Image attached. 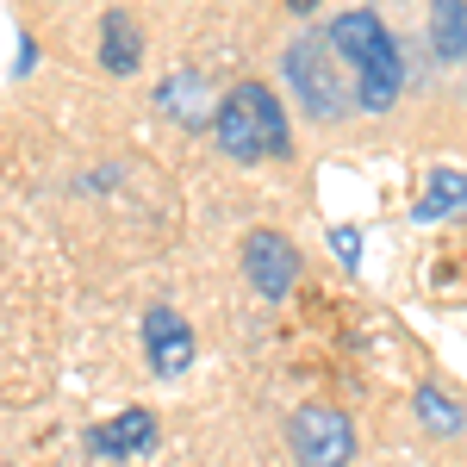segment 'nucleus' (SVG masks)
Wrapping results in <instances>:
<instances>
[{
    "mask_svg": "<svg viewBox=\"0 0 467 467\" xmlns=\"http://www.w3.org/2000/svg\"><path fill=\"white\" fill-rule=\"evenodd\" d=\"M330 50H337V63H349L356 75V107L368 112H387L399 100V88H405V57H399L393 32L380 26V13L374 6H349V13H337L330 26Z\"/></svg>",
    "mask_w": 467,
    "mask_h": 467,
    "instance_id": "f257e3e1",
    "label": "nucleus"
},
{
    "mask_svg": "<svg viewBox=\"0 0 467 467\" xmlns=\"http://www.w3.org/2000/svg\"><path fill=\"white\" fill-rule=\"evenodd\" d=\"M213 138L231 162H281L293 156V131H287V107L268 81H237L224 100H218V119H213Z\"/></svg>",
    "mask_w": 467,
    "mask_h": 467,
    "instance_id": "f03ea898",
    "label": "nucleus"
},
{
    "mask_svg": "<svg viewBox=\"0 0 467 467\" xmlns=\"http://www.w3.org/2000/svg\"><path fill=\"white\" fill-rule=\"evenodd\" d=\"M293 467H349L356 462V418L330 399H306L287 418Z\"/></svg>",
    "mask_w": 467,
    "mask_h": 467,
    "instance_id": "7ed1b4c3",
    "label": "nucleus"
},
{
    "mask_svg": "<svg viewBox=\"0 0 467 467\" xmlns=\"http://www.w3.org/2000/svg\"><path fill=\"white\" fill-rule=\"evenodd\" d=\"M281 69L287 81L299 88V100L312 119H343V112L356 107V94H343V63H337V50H330V37H293L287 57H281Z\"/></svg>",
    "mask_w": 467,
    "mask_h": 467,
    "instance_id": "20e7f679",
    "label": "nucleus"
},
{
    "mask_svg": "<svg viewBox=\"0 0 467 467\" xmlns=\"http://www.w3.org/2000/svg\"><path fill=\"white\" fill-rule=\"evenodd\" d=\"M237 262H244V281H250V293H262V299H287L293 287H299V250H293L287 231H250L244 237V250H237Z\"/></svg>",
    "mask_w": 467,
    "mask_h": 467,
    "instance_id": "39448f33",
    "label": "nucleus"
},
{
    "mask_svg": "<svg viewBox=\"0 0 467 467\" xmlns=\"http://www.w3.org/2000/svg\"><path fill=\"white\" fill-rule=\"evenodd\" d=\"M144 361L156 380H181L187 368H193V356H200V343H193V324L181 318L175 306H150L144 312Z\"/></svg>",
    "mask_w": 467,
    "mask_h": 467,
    "instance_id": "423d86ee",
    "label": "nucleus"
},
{
    "mask_svg": "<svg viewBox=\"0 0 467 467\" xmlns=\"http://www.w3.org/2000/svg\"><path fill=\"white\" fill-rule=\"evenodd\" d=\"M156 436H162L156 411H150V405H125L119 418L94 424L81 449H88L94 462H131V455H150V449H156Z\"/></svg>",
    "mask_w": 467,
    "mask_h": 467,
    "instance_id": "0eeeda50",
    "label": "nucleus"
},
{
    "mask_svg": "<svg viewBox=\"0 0 467 467\" xmlns=\"http://www.w3.org/2000/svg\"><path fill=\"white\" fill-rule=\"evenodd\" d=\"M156 107H162V112H175L181 125H193V131L218 119V107H213V88H206V75H193V69L169 75V81H162V94H156Z\"/></svg>",
    "mask_w": 467,
    "mask_h": 467,
    "instance_id": "6e6552de",
    "label": "nucleus"
},
{
    "mask_svg": "<svg viewBox=\"0 0 467 467\" xmlns=\"http://www.w3.org/2000/svg\"><path fill=\"white\" fill-rule=\"evenodd\" d=\"M138 63H144L138 19H131V13H107V19H100V69L107 75H138Z\"/></svg>",
    "mask_w": 467,
    "mask_h": 467,
    "instance_id": "1a4fd4ad",
    "label": "nucleus"
},
{
    "mask_svg": "<svg viewBox=\"0 0 467 467\" xmlns=\"http://www.w3.org/2000/svg\"><path fill=\"white\" fill-rule=\"evenodd\" d=\"M449 213H467V175L462 169H436L424 181V193L411 200V218L418 224H436V218H449Z\"/></svg>",
    "mask_w": 467,
    "mask_h": 467,
    "instance_id": "9d476101",
    "label": "nucleus"
},
{
    "mask_svg": "<svg viewBox=\"0 0 467 467\" xmlns=\"http://www.w3.org/2000/svg\"><path fill=\"white\" fill-rule=\"evenodd\" d=\"M431 50L436 63H467V0H431Z\"/></svg>",
    "mask_w": 467,
    "mask_h": 467,
    "instance_id": "9b49d317",
    "label": "nucleus"
},
{
    "mask_svg": "<svg viewBox=\"0 0 467 467\" xmlns=\"http://www.w3.org/2000/svg\"><path fill=\"white\" fill-rule=\"evenodd\" d=\"M411 411H418L424 436H462L467 431V405L449 399L442 387H418V393H411Z\"/></svg>",
    "mask_w": 467,
    "mask_h": 467,
    "instance_id": "f8f14e48",
    "label": "nucleus"
},
{
    "mask_svg": "<svg viewBox=\"0 0 467 467\" xmlns=\"http://www.w3.org/2000/svg\"><path fill=\"white\" fill-rule=\"evenodd\" d=\"M330 250L356 268V262H361V231H356V224H337V231H330Z\"/></svg>",
    "mask_w": 467,
    "mask_h": 467,
    "instance_id": "ddd939ff",
    "label": "nucleus"
},
{
    "mask_svg": "<svg viewBox=\"0 0 467 467\" xmlns=\"http://www.w3.org/2000/svg\"><path fill=\"white\" fill-rule=\"evenodd\" d=\"M287 6H293V13H312V6H318V0H287Z\"/></svg>",
    "mask_w": 467,
    "mask_h": 467,
    "instance_id": "4468645a",
    "label": "nucleus"
}]
</instances>
